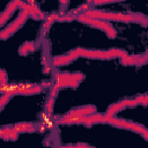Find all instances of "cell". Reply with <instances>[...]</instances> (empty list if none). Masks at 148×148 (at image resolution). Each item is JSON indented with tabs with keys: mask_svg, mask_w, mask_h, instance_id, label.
<instances>
[{
	"mask_svg": "<svg viewBox=\"0 0 148 148\" xmlns=\"http://www.w3.org/2000/svg\"><path fill=\"white\" fill-rule=\"evenodd\" d=\"M61 148H77L76 147V145L74 146V145H67V146H62Z\"/></svg>",
	"mask_w": 148,
	"mask_h": 148,
	"instance_id": "18",
	"label": "cell"
},
{
	"mask_svg": "<svg viewBox=\"0 0 148 148\" xmlns=\"http://www.w3.org/2000/svg\"><path fill=\"white\" fill-rule=\"evenodd\" d=\"M76 147H77V148H92L91 146H89V145H87V143H82V142H79V143L76 145Z\"/></svg>",
	"mask_w": 148,
	"mask_h": 148,
	"instance_id": "16",
	"label": "cell"
},
{
	"mask_svg": "<svg viewBox=\"0 0 148 148\" xmlns=\"http://www.w3.org/2000/svg\"><path fill=\"white\" fill-rule=\"evenodd\" d=\"M53 105H54V98L53 97H50L47 99L46 104H45V112L49 113V114H51L52 111H53Z\"/></svg>",
	"mask_w": 148,
	"mask_h": 148,
	"instance_id": "13",
	"label": "cell"
},
{
	"mask_svg": "<svg viewBox=\"0 0 148 148\" xmlns=\"http://www.w3.org/2000/svg\"><path fill=\"white\" fill-rule=\"evenodd\" d=\"M0 84L2 87L8 86V76H7V73L3 68H0Z\"/></svg>",
	"mask_w": 148,
	"mask_h": 148,
	"instance_id": "12",
	"label": "cell"
},
{
	"mask_svg": "<svg viewBox=\"0 0 148 148\" xmlns=\"http://www.w3.org/2000/svg\"><path fill=\"white\" fill-rule=\"evenodd\" d=\"M125 108H128V99H125V101H121V102H118L116 104L110 105L108 108V110H106L105 116H108V117H114V114L117 112H119L120 110H124Z\"/></svg>",
	"mask_w": 148,
	"mask_h": 148,
	"instance_id": "5",
	"label": "cell"
},
{
	"mask_svg": "<svg viewBox=\"0 0 148 148\" xmlns=\"http://www.w3.org/2000/svg\"><path fill=\"white\" fill-rule=\"evenodd\" d=\"M13 127L18 132V133H31V132H35L37 131L36 130V125L32 124V123H18V124H15L13 125Z\"/></svg>",
	"mask_w": 148,
	"mask_h": 148,
	"instance_id": "6",
	"label": "cell"
},
{
	"mask_svg": "<svg viewBox=\"0 0 148 148\" xmlns=\"http://www.w3.org/2000/svg\"><path fill=\"white\" fill-rule=\"evenodd\" d=\"M40 87L44 89V88H50L51 87V84H50V82H43L42 84H40Z\"/></svg>",
	"mask_w": 148,
	"mask_h": 148,
	"instance_id": "17",
	"label": "cell"
},
{
	"mask_svg": "<svg viewBox=\"0 0 148 148\" xmlns=\"http://www.w3.org/2000/svg\"><path fill=\"white\" fill-rule=\"evenodd\" d=\"M109 52L112 54L113 58H120V59H124V58H126V57L128 56L126 51L120 50V49H111V50H109Z\"/></svg>",
	"mask_w": 148,
	"mask_h": 148,
	"instance_id": "11",
	"label": "cell"
},
{
	"mask_svg": "<svg viewBox=\"0 0 148 148\" xmlns=\"http://www.w3.org/2000/svg\"><path fill=\"white\" fill-rule=\"evenodd\" d=\"M139 104H142V105H146L147 104V95H142V96H139L136 97Z\"/></svg>",
	"mask_w": 148,
	"mask_h": 148,
	"instance_id": "15",
	"label": "cell"
},
{
	"mask_svg": "<svg viewBox=\"0 0 148 148\" xmlns=\"http://www.w3.org/2000/svg\"><path fill=\"white\" fill-rule=\"evenodd\" d=\"M43 91V88L40 87V84H32L30 88L21 90L17 95H36V94H40Z\"/></svg>",
	"mask_w": 148,
	"mask_h": 148,
	"instance_id": "10",
	"label": "cell"
},
{
	"mask_svg": "<svg viewBox=\"0 0 148 148\" xmlns=\"http://www.w3.org/2000/svg\"><path fill=\"white\" fill-rule=\"evenodd\" d=\"M25 12H27L28 16H30L34 20H43L45 17V15L43 14V12L38 7H36L35 5H32V6H29L28 5V8L25 9Z\"/></svg>",
	"mask_w": 148,
	"mask_h": 148,
	"instance_id": "7",
	"label": "cell"
},
{
	"mask_svg": "<svg viewBox=\"0 0 148 148\" xmlns=\"http://www.w3.org/2000/svg\"><path fill=\"white\" fill-rule=\"evenodd\" d=\"M92 113H96V108L94 105H84L74 110H71L67 114L71 117H75V118H80V117H88Z\"/></svg>",
	"mask_w": 148,
	"mask_h": 148,
	"instance_id": "4",
	"label": "cell"
},
{
	"mask_svg": "<svg viewBox=\"0 0 148 148\" xmlns=\"http://www.w3.org/2000/svg\"><path fill=\"white\" fill-rule=\"evenodd\" d=\"M27 18H28L27 12H25V10H21L20 14H18V16L16 17V20H15L14 22H12L8 28H6V29H3V30L0 31V39L5 40V39H7L8 37H10L14 32H16V31L24 24V22L27 21Z\"/></svg>",
	"mask_w": 148,
	"mask_h": 148,
	"instance_id": "1",
	"label": "cell"
},
{
	"mask_svg": "<svg viewBox=\"0 0 148 148\" xmlns=\"http://www.w3.org/2000/svg\"><path fill=\"white\" fill-rule=\"evenodd\" d=\"M36 43H34V42H25L24 44H22L21 46H20V49H18V53L21 54V56H27L28 53H31V52H34L35 50H36Z\"/></svg>",
	"mask_w": 148,
	"mask_h": 148,
	"instance_id": "9",
	"label": "cell"
},
{
	"mask_svg": "<svg viewBox=\"0 0 148 148\" xmlns=\"http://www.w3.org/2000/svg\"><path fill=\"white\" fill-rule=\"evenodd\" d=\"M79 58V54L76 52V50H72L69 51L66 56H58L53 58V65L54 66H62V65H68L72 61H74L75 59Z\"/></svg>",
	"mask_w": 148,
	"mask_h": 148,
	"instance_id": "3",
	"label": "cell"
},
{
	"mask_svg": "<svg viewBox=\"0 0 148 148\" xmlns=\"http://www.w3.org/2000/svg\"><path fill=\"white\" fill-rule=\"evenodd\" d=\"M2 109H3V106H1V105H0V112H1V110H2Z\"/></svg>",
	"mask_w": 148,
	"mask_h": 148,
	"instance_id": "19",
	"label": "cell"
},
{
	"mask_svg": "<svg viewBox=\"0 0 148 148\" xmlns=\"http://www.w3.org/2000/svg\"><path fill=\"white\" fill-rule=\"evenodd\" d=\"M76 52L79 57H84V58H91V59H102V60H109L112 59V54L109 51H99V50H87V49H81L77 47Z\"/></svg>",
	"mask_w": 148,
	"mask_h": 148,
	"instance_id": "2",
	"label": "cell"
},
{
	"mask_svg": "<svg viewBox=\"0 0 148 148\" xmlns=\"http://www.w3.org/2000/svg\"><path fill=\"white\" fill-rule=\"evenodd\" d=\"M59 90H60V89H59L57 86H54V84H53V86L51 87V90H50V97H53V98H54V97L58 95Z\"/></svg>",
	"mask_w": 148,
	"mask_h": 148,
	"instance_id": "14",
	"label": "cell"
},
{
	"mask_svg": "<svg viewBox=\"0 0 148 148\" xmlns=\"http://www.w3.org/2000/svg\"><path fill=\"white\" fill-rule=\"evenodd\" d=\"M58 18H59V14H56V13H52L49 16H46V21H45V23L42 28V35H45L49 31L50 27L53 24V22L58 21Z\"/></svg>",
	"mask_w": 148,
	"mask_h": 148,
	"instance_id": "8",
	"label": "cell"
}]
</instances>
